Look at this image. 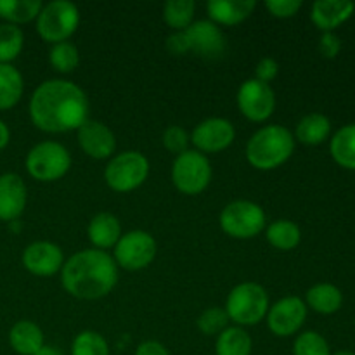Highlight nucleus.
<instances>
[{"label":"nucleus","instance_id":"4be33fe9","mask_svg":"<svg viewBox=\"0 0 355 355\" xmlns=\"http://www.w3.org/2000/svg\"><path fill=\"white\" fill-rule=\"evenodd\" d=\"M331 134V121L328 116L321 113L305 114L297 125L293 137L302 144L319 146L326 141Z\"/></svg>","mask_w":355,"mask_h":355},{"label":"nucleus","instance_id":"39448f33","mask_svg":"<svg viewBox=\"0 0 355 355\" xmlns=\"http://www.w3.org/2000/svg\"><path fill=\"white\" fill-rule=\"evenodd\" d=\"M28 173L40 182L62 179L71 168V155L62 144L54 141L38 142L26 155Z\"/></svg>","mask_w":355,"mask_h":355},{"label":"nucleus","instance_id":"a878e982","mask_svg":"<svg viewBox=\"0 0 355 355\" xmlns=\"http://www.w3.org/2000/svg\"><path fill=\"white\" fill-rule=\"evenodd\" d=\"M329 153L340 166L355 170V123L345 125L333 135Z\"/></svg>","mask_w":355,"mask_h":355},{"label":"nucleus","instance_id":"72a5a7b5","mask_svg":"<svg viewBox=\"0 0 355 355\" xmlns=\"http://www.w3.org/2000/svg\"><path fill=\"white\" fill-rule=\"evenodd\" d=\"M229 321H231V319H229L225 309L211 307L208 309V311H205L203 314L198 318V329H200L203 335L218 336L225 328H229L227 326Z\"/></svg>","mask_w":355,"mask_h":355},{"label":"nucleus","instance_id":"dca6fc26","mask_svg":"<svg viewBox=\"0 0 355 355\" xmlns=\"http://www.w3.org/2000/svg\"><path fill=\"white\" fill-rule=\"evenodd\" d=\"M76 139L82 151L94 159L110 158L116 149V137L103 121L87 120L76 130Z\"/></svg>","mask_w":355,"mask_h":355},{"label":"nucleus","instance_id":"f03ea898","mask_svg":"<svg viewBox=\"0 0 355 355\" xmlns=\"http://www.w3.org/2000/svg\"><path fill=\"white\" fill-rule=\"evenodd\" d=\"M118 283V266L103 250H83L64 262L61 284L71 297L97 300L113 291Z\"/></svg>","mask_w":355,"mask_h":355},{"label":"nucleus","instance_id":"f257e3e1","mask_svg":"<svg viewBox=\"0 0 355 355\" xmlns=\"http://www.w3.org/2000/svg\"><path fill=\"white\" fill-rule=\"evenodd\" d=\"M30 118L38 130L49 134L78 130L89 120V99L69 80H47L31 94Z\"/></svg>","mask_w":355,"mask_h":355},{"label":"nucleus","instance_id":"58836bf2","mask_svg":"<svg viewBox=\"0 0 355 355\" xmlns=\"http://www.w3.org/2000/svg\"><path fill=\"white\" fill-rule=\"evenodd\" d=\"M166 49L172 52L173 55H184L189 52V45H187V38L184 31H175L173 35H170L168 40H166Z\"/></svg>","mask_w":355,"mask_h":355},{"label":"nucleus","instance_id":"a211bd4d","mask_svg":"<svg viewBox=\"0 0 355 355\" xmlns=\"http://www.w3.org/2000/svg\"><path fill=\"white\" fill-rule=\"evenodd\" d=\"M355 3L349 0H318L312 3L311 19L319 30L333 31L352 17Z\"/></svg>","mask_w":355,"mask_h":355},{"label":"nucleus","instance_id":"7c9ffc66","mask_svg":"<svg viewBox=\"0 0 355 355\" xmlns=\"http://www.w3.org/2000/svg\"><path fill=\"white\" fill-rule=\"evenodd\" d=\"M49 62L55 71L71 73L80 64V52L71 42H59L52 45L49 51Z\"/></svg>","mask_w":355,"mask_h":355},{"label":"nucleus","instance_id":"2eb2a0df","mask_svg":"<svg viewBox=\"0 0 355 355\" xmlns=\"http://www.w3.org/2000/svg\"><path fill=\"white\" fill-rule=\"evenodd\" d=\"M23 266L30 274L38 277H51L61 272L64 255L58 245L51 241H35L23 252Z\"/></svg>","mask_w":355,"mask_h":355},{"label":"nucleus","instance_id":"ea45409f","mask_svg":"<svg viewBox=\"0 0 355 355\" xmlns=\"http://www.w3.org/2000/svg\"><path fill=\"white\" fill-rule=\"evenodd\" d=\"M135 355H170L168 350L163 347V343L155 342V340H148L142 342L135 350Z\"/></svg>","mask_w":355,"mask_h":355},{"label":"nucleus","instance_id":"b1692460","mask_svg":"<svg viewBox=\"0 0 355 355\" xmlns=\"http://www.w3.org/2000/svg\"><path fill=\"white\" fill-rule=\"evenodd\" d=\"M24 82L19 69L12 64H0V111L12 110L23 97Z\"/></svg>","mask_w":355,"mask_h":355},{"label":"nucleus","instance_id":"473e14b6","mask_svg":"<svg viewBox=\"0 0 355 355\" xmlns=\"http://www.w3.org/2000/svg\"><path fill=\"white\" fill-rule=\"evenodd\" d=\"M293 355H331L328 342L318 331H305L293 343Z\"/></svg>","mask_w":355,"mask_h":355},{"label":"nucleus","instance_id":"f704fd0d","mask_svg":"<svg viewBox=\"0 0 355 355\" xmlns=\"http://www.w3.org/2000/svg\"><path fill=\"white\" fill-rule=\"evenodd\" d=\"M189 139L191 137L186 132V128H182L180 125H172V127H168L165 132H163L162 141L166 151L179 156L189 149Z\"/></svg>","mask_w":355,"mask_h":355},{"label":"nucleus","instance_id":"423d86ee","mask_svg":"<svg viewBox=\"0 0 355 355\" xmlns=\"http://www.w3.org/2000/svg\"><path fill=\"white\" fill-rule=\"evenodd\" d=\"M80 24L78 7L68 0H54L42 7L37 17V33L52 45L68 42Z\"/></svg>","mask_w":355,"mask_h":355},{"label":"nucleus","instance_id":"bb28decb","mask_svg":"<svg viewBox=\"0 0 355 355\" xmlns=\"http://www.w3.org/2000/svg\"><path fill=\"white\" fill-rule=\"evenodd\" d=\"M266 238L270 245L281 252H290L297 248L302 241V231L295 222L279 218L267 227Z\"/></svg>","mask_w":355,"mask_h":355},{"label":"nucleus","instance_id":"9b49d317","mask_svg":"<svg viewBox=\"0 0 355 355\" xmlns=\"http://www.w3.org/2000/svg\"><path fill=\"white\" fill-rule=\"evenodd\" d=\"M238 107L250 121H266L276 110V94L270 83L252 78L241 83L238 90Z\"/></svg>","mask_w":355,"mask_h":355},{"label":"nucleus","instance_id":"c9c22d12","mask_svg":"<svg viewBox=\"0 0 355 355\" xmlns=\"http://www.w3.org/2000/svg\"><path fill=\"white\" fill-rule=\"evenodd\" d=\"M302 6H304L302 0H267L266 2L267 10L279 19L293 17L302 9Z\"/></svg>","mask_w":355,"mask_h":355},{"label":"nucleus","instance_id":"1a4fd4ad","mask_svg":"<svg viewBox=\"0 0 355 355\" xmlns=\"http://www.w3.org/2000/svg\"><path fill=\"white\" fill-rule=\"evenodd\" d=\"M149 162L142 153L123 151L110 159L104 170V180L116 193H130L146 182Z\"/></svg>","mask_w":355,"mask_h":355},{"label":"nucleus","instance_id":"2f4dec72","mask_svg":"<svg viewBox=\"0 0 355 355\" xmlns=\"http://www.w3.org/2000/svg\"><path fill=\"white\" fill-rule=\"evenodd\" d=\"M71 355H110V347L103 335L87 329L73 340Z\"/></svg>","mask_w":355,"mask_h":355},{"label":"nucleus","instance_id":"a19ab883","mask_svg":"<svg viewBox=\"0 0 355 355\" xmlns=\"http://www.w3.org/2000/svg\"><path fill=\"white\" fill-rule=\"evenodd\" d=\"M9 141H10V130H9V127H7V125H6V121L0 120V151L7 148V144H9Z\"/></svg>","mask_w":355,"mask_h":355},{"label":"nucleus","instance_id":"79ce46f5","mask_svg":"<svg viewBox=\"0 0 355 355\" xmlns=\"http://www.w3.org/2000/svg\"><path fill=\"white\" fill-rule=\"evenodd\" d=\"M35 355H62V352H61V350H59V349H55V347L44 345Z\"/></svg>","mask_w":355,"mask_h":355},{"label":"nucleus","instance_id":"aec40b11","mask_svg":"<svg viewBox=\"0 0 355 355\" xmlns=\"http://www.w3.org/2000/svg\"><path fill=\"white\" fill-rule=\"evenodd\" d=\"M89 241L96 246V250L106 252L107 248H114L121 238V224L113 214L101 211L92 217L89 227H87Z\"/></svg>","mask_w":355,"mask_h":355},{"label":"nucleus","instance_id":"cd10ccee","mask_svg":"<svg viewBox=\"0 0 355 355\" xmlns=\"http://www.w3.org/2000/svg\"><path fill=\"white\" fill-rule=\"evenodd\" d=\"M42 7L40 0H0V17L17 26L37 19Z\"/></svg>","mask_w":355,"mask_h":355},{"label":"nucleus","instance_id":"4468645a","mask_svg":"<svg viewBox=\"0 0 355 355\" xmlns=\"http://www.w3.org/2000/svg\"><path fill=\"white\" fill-rule=\"evenodd\" d=\"M189 45V52L205 59H218L225 52V37L220 28L210 19L194 21L187 30H184Z\"/></svg>","mask_w":355,"mask_h":355},{"label":"nucleus","instance_id":"7ed1b4c3","mask_svg":"<svg viewBox=\"0 0 355 355\" xmlns=\"http://www.w3.org/2000/svg\"><path fill=\"white\" fill-rule=\"evenodd\" d=\"M295 151V137L283 125H266L250 137L246 159L257 170H274L286 163Z\"/></svg>","mask_w":355,"mask_h":355},{"label":"nucleus","instance_id":"ddd939ff","mask_svg":"<svg viewBox=\"0 0 355 355\" xmlns=\"http://www.w3.org/2000/svg\"><path fill=\"white\" fill-rule=\"evenodd\" d=\"M236 130L234 125L225 118H208L191 134V141L196 146V151L200 153H220L227 149L234 142Z\"/></svg>","mask_w":355,"mask_h":355},{"label":"nucleus","instance_id":"f8f14e48","mask_svg":"<svg viewBox=\"0 0 355 355\" xmlns=\"http://www.w3.org/2000/svg\"><path fill=\"white\" fill-rule=\"evenodd\" d=\"M266 319L274 335L286 338L302 329L307 319V305L298 297H284L269 307Z\"/></svg>","mask_w":355,"mask_h":355},{"label":"nucleus","instance_id":"20e7f679","mask_svg":"<svg viewBox=\"0 0 355 355\" xmlns=\"http://www.w3.org/2000/svg\"><path fill=\"white\" fill-rule=\"evenodd\" d=\"M269 295L259 283H241L231 290L225 300L229 319L239 326H255L269 312Z\"/></svg>","mask_w":355,"mask_h":355},{"label":"nucleus","instance_id":"f3484780","mask_svg":"<svg viewBox=\"0 0 355 355\" xmlns=\"http://www.w3.org/2000/svg\"><path fill=\"white\" fill-rule=\"evenodd\" d=\"M28 189L17 173L0 175V220L16 222L26 208Z\"/></svg>","mask_w":355,"mask_h":355},{"label":"nucleus","instance_id":"6e6552de","mask_svg":"<svg viewBox=\"0 0 355 355\" xmlns=\"http://www.w3.org/2000/svg\"><path fill=\"white\" fill-rule=\"evenodd\" d=\"M266 211L248 200H236L225 205L220 214V227L236 239H252L266 229Z\"/></svg>","mask_w":355,"mask_h":355},{"label":"nucleus","instance_id":"393cba45","mask_svg":"<svg viewBox=\"0 0 355 355\" xmlns=\"http://www.w3.org/2000/svg\"><path fill=\"white\" fill-rule=\"evenodd\" d=\"M252 336L241 326H229L215 342V355H252Z\"/></svg>","mask_w":355,"mask_h":355},{"label":"nucleus","instance_id":"4c0bfd02","mask_svg":"<svg viewBox=\"0 0 355 355\" xmlns=\"http://www.w3.org/2000/svg\"><path fill=\"white\" fill-rule=\"evenodd\" d=\"M277 73H279V64H277V61H274L272 58H263L260 59L259 64H257L255 78L263 83H269L276 78Z\"/></svg>","mask_w":355,"mask_h":355},{"label":"nucleus","instance_id":"412c9836","mask_svg":"<svg viewBox=\"0 0 355 355\" xmlns=\"http://www.w3.org/2000/svg\"><path fill=\"white\" fill-rule=\"evenodd\" d=\"M9 343L19 355H35L44 343V331L31 321H17L9 331Z\"/></svg>","mask_w":355,"mask_h":355},{"label":"nucleus","instance_id":"5701e85b","mask_svg":"<svg viewBox=\"0 0 355 355\" xmlns=\"http://www.w3.org/2000/svg\"><path fill=\"white\" fill-rule=\"evenodd\" d=\"M305 300H307L305 305H309L312 311L329 315L340 311V307L343 304V295L340 291V288H336L335 284L319 283L307 291Z\"/></svg>","mask_w":355,"mask_h":355},{"label":"nucleus","instance_id":"6ab92c4d","mask_svg":"<svg viewBox=\"0 0 355 355\" xmlns=\"http://www.w3.org/2000/svg\"><path fill=\"white\" fill-rule=\"evenodd\" d=\"M255 7L257 2L253 0H211L207 3L210 21L217 26L218 24L234 26V24L243 23Z\"/></svg>","mask_w":355,"mask_h":355},{"label":"nucleus","instance_id":"c756f323","mask_svg":"<svg viewBox=\"0 0 355 355\" xmlns=\"http://www.w3.org/2000/svg\"><path fill=\"white\" fill-rule=\"evenodd\" d=\"M24 45L23 30L16 24H0V64H12Z\"/></svg>","mask_w":355,"mask_h":355},{"label":"nucleus","instance_id":"37998d69","mask_svg":"<svg viewBox=\"0 0 355 355\" xmlns=\"http://www.w3.org/2000/svg\"><path fill=\"white\" fill-rule=\"evenodd\" d=\"M333 355H355L354 352H350V350H340V352L333 354Z\"/></svg>","mask_w":355,"mask_h":355},{"label":"nucleus","instance_id":"c85d7f7f","mask_svg":"<svg viewBox=\"0 0 355 355\" xmlns=\"http://www.w3.org/2000/svg\"><path fill=\"white\" fill-rule=\"evenodd\" d=\"M196 2L194 0H168L163 7V19L172 30L184 31L194 23Z\"/></svg>","mask_w":355,"mask_h":355},{"label":"nucleus","instance_id":"9d476101","mask_svg":"<svg viewBox=\"0 0 355 355\" xmlns=\"http://www.w3.org/2000/svg\"><path fill=\"white\" fill-rule=\"evenodd\" d=\"M155 238L146 231H130L121 234L114 246V262L125 270L146 269L156 257Z\"/></svg>","mask_w":355,"mask_h":355},{"label":"nucleus","instance_id":"0eeeda50","mask_svg":"<svg viewBox=\"0 0 355 355\" xmlns=\"http://www.w3.org/2000/svg\"><path fill=\"white\" fill-rule=\"evenodd\" d=\"M211 180L210 159L196 149H187L175 156L172 163V182L182 194L196 196L208 187Z\"/></svg>","mask_w":355,"mask_h":355},{"label":"nucleus","instance_id":"e433bc0d","mask_svg":"<svg viewBox=\"0 0 355 355\" xmlns=\"http://www.w3.org/2000/svg\"><path fill=\"white\" fill-rule=\"evenodd\" d=\"M342 51V40L333 31H326L322 37L319 38V52L324 55L326 59H335Z\"/></svg>","mask_w":355,"mask_h":355}]
</instances>
